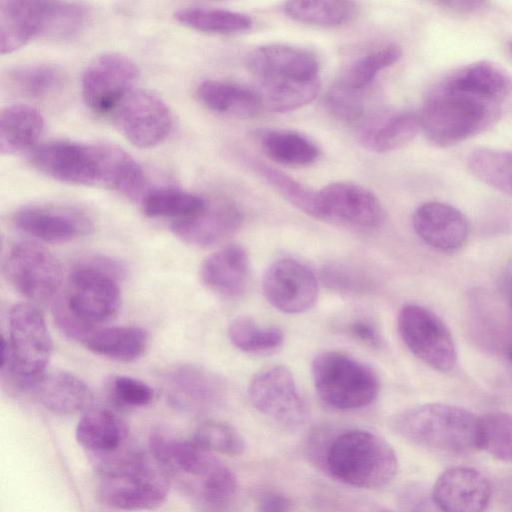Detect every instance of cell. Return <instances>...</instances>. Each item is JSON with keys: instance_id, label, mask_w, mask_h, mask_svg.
<instances>
[{"instance_id": "obj_27", "label": "cell", "mask_w": 512, "mask_h": 512, "mask_svg": "<svg viewBox=\"0 0 512 512\" xmlns=\"http://www.w3.org/2000/svg\"><path fill=\"white\" fill-rule=\"evenodd\" d=\"M196 94L207 109L232 118H253L264 107L258 91L232 82L205 80Z\"/></svg>"}, {"instance_id": "obj_3", "label": "cell", "mask_w": 512, "mask_h": 512, "mask_svg": "<svg viewBox=\"0 0 512 512\" xmlns=\"http://www.w3.org/2000/svg\"><path fill=\"white\" fill-rule=\"evenodd\" d=\"M92 462L100 477V498L114 509L153 510L168 497L166 472L134 447L125 445L114 452L92 456Z\"/></svg>"}, {"instance_id": "obj_42", "label": "cell", "mask_w": 512, "mask_h": 512, "mask_svg": "<svg viewBox=\"0 0 512 512\" xmlns=\"http://www.w3.org/2000/svg\"><path fill=\"white\" fill-rule=\"evenodd\" d=\"M265 180L288 202L304 212L317 218L318 216V192L299 183L283 172L268 167H259Z\"/></svg>"}, {"instance_id": "obj_1", "label": "cell", "mask_w": 512, "mask_h": 512, "mask_svg": "<svg viewBox=\"0 0 512 512\" xmlns=\"http://www.w3.org/2000/svg\"><path fill=\"white\" fill-rule=\"evenodd\" d=\"M41 173L60 182L98 185L122 193L138 175L137 161L110 144L52 141L36 147L30 157Z\"/></svg>"}, {"instance_id": "obj_21", "label": "cell", "mask_w": 512, "mask_h": 512, "mask_svg": "<svg viewBox=\"0 0 512 512\" xmlns=\"http://www.w3.org/2000/svg\"><path fill=\"white\" fill-rule=\"evenodd\" d=\"M412 224L423 242L443 252L460 249L470 235L467 217L456 207L438 201L418 206L413 213Z\"/></svg>"}, {"instance_id": "obj_35", "label": "cell", "mask_w": 512, "mask_h": 512, "mask_svg": "<svg viewBox=\"0 0 512 512\" xmlns=\"http://www.w3.org/2000/svg\"><path fill=\"white\" fill-rule=\"evenodd\" d=\"M466 164L478 180L512 196V151L477 148L469 153Z\"/></svg>"}, {"instance_id": "obj_14", "label": "cell", "mask_w": 512, "mask_h": 512, "mask_svg": "<svg viewBox=\"0 0 512 512\" xmlns=\"http://www.w3.org/2000/svg\"><path fill=\"white\" fill-rule=\"evenodd\" d=\"M139 70L128 57L106 53L86 67L81 80L84 102L94 112L112 113L132 91Z\"/></svg>"}, {"instance_id": "obj_5", "label": "cell", "mask_w": 512, "mask_h": 512, "mask_svg": "<svg viewBox=\"0 0 512 512\" xmlns=\"http://www.w3.org/2000/svg\"><path fill=\"white\" fill-rule=\"evenodd\" d=\"M396 432L404 439L432 450L468 454L480 449V417L445 403H427L399 413Z\"/></svg>"}, {"instance_id": "obj_8", "label": "cell", "mask_w": 512, "mask_h": 512, "mask_svg": "<svg viewBox=\"0 0 512 512\" xmlns=\"http://www.w3.org/2000/svg\"><path fill=\"white\" fill-rule=\"evenodd\" d=\"M52 353V340L41 312L30 303L9 311V338L1 341V370L26 389L45 374Z\"/></svg>"}, {"instance_id": "obj_51", "label": "cell", "mask_w": 512, "mask_h": 512, "mask_svg": "<svg viewBox=\"0 0 512 512\" xmlns=\"http://www.w3.org/2000/svg\"><path fill=\"white\" fill-rule=\"evenodd\" d=\"M508 282H509V287H510V290H511V293H512V266H511V268L509 270Z\"/></svg>"}, {"instance_id": "obj_37", "label": "cell", "mask_w": 512, "mask_h": 512, "mask_svg": "<svg viewBox=\"0 0 512 512\" xmlns=\"http://www.w3.org/2000/svg\"><path fill=\"white\" fill-rule=\"evenodd\" d=\"M230 342L242 352L266 355L279 349L284 341L283 332L274 326H262L250 317H238L228 327Z\"/></svg>"}, {"instance_id": "obj_33", "label": "cell", "mask_w": 512, "mask_h": 512, "mask_svg": "<svg viewBox=\"0 0 512 512\" xmlns=\"http://www.w3.org/2000/svg\"><path fill=\"white\" fill-rule=\"evenodd\" d=\"M284 12L301 23L337 27L354 17L356 5L343 0H297L285 3Z\"/></svg>"}, {"instance_id": "obj_45", "label": "cell", "mask_w": 512, "mask_h": 512, "mask_svg": "<svg viewBox=\"0 0 512 512\" xmlns=\"http://www.w3.org/2000/svg\"><path fill=\"white\" fill-rule=\"evenodd\" d=\"M110 391L118 404L127 407L146 406L154 397V391L147 383L125 375L112 378Z\"/></svg>"}, {"instance_id": "obj_2", "label": "cell", "mask_w": 512, "mask_h": 512, "mask_svg": "<svg viewBox=\"0 0 512 512\" xmlns=\"http://www.w3.org/2000/svg\"><path fill=\"white\" fill-rule=\"evenodd\" d=\"M501 107V103L459 86L446 76L425 98L420 128L434 145L453 146L492 126Z\"/></svg>"}, {"instance_id": "obj_38", "label": "cell", "mask_w": 512, "mask_h": 512, "mask_svg": "<svg viewBox=\"0 0 512 512\" xmlns=\"http://www.w3.org/2000/svg\"><path fill=\"white\" fill-rule=\"evenodd\" d=\"M320 78L260 85L263 106L277 113L297 110L312 102L320 92Z\"/></svg>"}, {"instance_id": "obj_30", "label": "cell", "mask_w": 512, "mask_h": 512, "mask_svg": "<svg viewBox=\"0 0 512 512\" xmlns=\"http://www.w3.org/2000/svg\"><path fill=\"white\" fill-rule=\"evenodd\" d=\"M420 128L419 115L399 112L379 120L362 132L361 141L370 150L387 153L409 143Z\"/></svg>"}, {"instance_id": "obj_10", "label": "cell", "mask_w": 512, "mask_h": 512, "mask_svg": "<svg viewBox=\"0 0 512 512\" xmlns=\"http://www.w3.org/2000/svg\"><path fill=\"white\" fill-rule=\"evenodd\" d=\"M398 332L409 351L439 372L451 371L457 360L454 339L446 324L433 311L418 304L402 307Z\"/></svg>"}, {"instance_id": "obj_50", "label": "cell", "mask_w": 512, "mask_h": 512, "mask_svg": "<svg viewBox=\"0 0 512 512\" xmlns=\"http://www.w3.org/2000/svg\"><path fill=\"white\" fill-rule=\"evenodd\" d=\"M505 355L508 358V360L512 363V343L507 345L505 348Z\"/></svg>"}, {"instance_id": "obj_24", "label": "cell", "mask_w": 512, "mask_h": 512, "mask_svg": "<svg viewBox=\"0 0 512 512\" xmlns=\"http://www.w3.org/2000/svg\"><path fill=\"white\" fill-rule=\"evenodd\" d=\"M250 263L245 249L237 244L223 246L210 254L201 264L202 284L223 298H236L245 291Z\"/></svg>"}, {"instance_id": "obj_19", "label": "cell", "mask_w": 512, "mask_h": 512, "mask_svg": "<svg viewBox=\"0 0 512 512\" xmlns=\"http://www.w3.org/2000/svg\"><path fill=\"white\" fill-rule=\"evenodd\" d=\"M492 494L487 477L469 466H452L434 483L431 497L439 512H484Z\"/></svg>"}, {"instance_id": "obj_43", "label": "cell", "mask_w": 512, "mask_h": 512, "mask_svg": "<svg viewBox=\"0 0 512 512\" xmlns=\"http://www.w3.org/2000/svg\"><path fill=\"white\" fill-rule=\"evenodd\" d=\"M195 489L205 501L223 504L234 496L237 480L234 473L216 459Z\"/></svg>"}, {"instance_id": "obj_4", "label": "cell", "mask_w": 512, "mask_h": 512, "mask_svg": "<svg viewBox=\"0 0 512 512\" xmlns=\"http://www.w3.org/2000/svg\"><path fill=\"white\" fill-rule=\"evenodd\" d=\"M119 281L80 261L65 290L54 300L53 315L60 330L82 343L102 323L111 320L121 305Z\"/></svg>"}, {"instance_id": "obj_15", "label": "cell", "mask_w": 512, "mask_h": 512, "mask_svg": "<svg viewBox=\"0 0 512 512\" xmlns=\"http://www.w3.org/2000/svg\"><path fill=\"white\" fill-rule=\"evenodd\" d=\"M317 192V219L358 229L377 228L385 219L378 198L359 184L334 182Z\"/></svg>"}, {"instance_id": "obj_41", "label": "cell", "mask_w": 512, "mask_h": 512, "mask_svg": "<svg viewBox=\"0 0 512 512\" xmlns=\"http://www.w3.org/2000/svg\"><path fill=\"white\" fill-rule=\"evenodd\" d=\"M192 440L210 453L238 456L245 450V442L240 433L232 426L217 421H208L200 425Z\"/></svg>"}, {"instance_id": "obj_6", "label": "cell", "mask_w": 512, "mask_h": 512, "mask_svg": "<svg viewBox=\"0 0 512 512\" xmlns=\"http://www.w3.org/2000/svg\"><path fill=\"white\" fill-rule=\"evenodd\" d=\"M87 17L80 4L47 0L0 3V50L9 54L34 38L62 39L77 33Z\"/></svg>"}, {"instance_id": "obj_17", "label": "cell", "mask_w": 512, "mask_h": 512, "mask_svg": "<svg viewBox=\"0 0 512 512\" xmlns=\"http://www.w3.org/2000/svg\"><path fill=\"white\" fill-rule=\"evenodd\" d=\"M13 224L44 242L62 243L91 233L93 224L83 212L69 207L31 205L17 210Z\"/></svg>"}, {"instance_id": "obj_52", "label": "cell", "mask_w": 512, "mask_h": 512, "mask_svg": "<svg viewBox=\"0 0 512 512\" xmlns=\"http://www.w3.org/2000/svg\"><path fill=\"white\" fill-rule=\"evenodd\" d=\"M510 47H511V51H512V43H511V46H510Z\"/></svg>"}, {"instance_id": "obj_49", "label": "cell", "mask_w": 512, "mask_h": 512, "mask_svg": "<svg viewBox=\"0 0 512 512\" xmlns=\"http://www.w3.org/2000/svg\"><path fill=\"white\" fill-rule=\"evenodd\" d=\"M440 5L446 7L449 10L458 12V13H473L475 11H479L486 5V2L483 1H442L439 2Z\"/></svg>"}, {"instance_id": "obj_36", "label": "cell", "mask_w": 512, "mask_h": 512, "mask_svg": "<svg viewBox=\"0 0 512 512\" xmlns=\"http://www.w3.org/2000/svg\"><path fill=\"white\" fill-rule=\"evenodd\" d=\"M8 86L21 96L41 99L55 94L64 84L61 69L51 64H29L8 72Z\"/></svg>"}, {"instance_id": "obj_22", "label": "cell", "mask_w": 512, "mask_h": 512, "mask_svg": "<svg viewBox=\"0 0 512 512\" xmlns=\"http://www.w3.org/2000/svg\"><path fill=\"white\" fill-rule=\"evenodd\" d=\"M149 447L161 469L175 477L193 482L194 488L216 460L192 439H181L163 431L151 434Z\"/></svg>"}, {"instance_id": "obj_16", "label": "cell", "mask_w": 512, "mask_h": 512, "mask_svg": "<svg viewBox=\"0 0 512 512\" xmlns=\"http://www.w3.org/2000/svg\"><path fill=\"white\" fill-rule=\"evenodd\" d=\"M262 289L266 300L286 314L309 310L318 296V282L312 270L291 258L279 259L267 268Z\"/></svg>"}, {"instance_id": "obj_9", "label": "cell", "mask_w": 512, "mask_h": 512, "mask_svg": "<svg viewBox=\"0 0 512 512\" xmlns=\"http://www.w3.org/2000/svg\"><path fill=\"white\" fill-rule=\"evenodd\" d=\"M311 375L320 399L339 410L363 408L374 401L379 380L374 371L357 359L338 351L314 357Z\"/></svg>"}, {"instance_id": "obj_34", "label": "cell", "mask_w": 512, "mask_h": 512, "mask_svg": "<svg viewBox=\"0 0 512 512\" xmlns=\"http://www.w3.org/2000/svg\"><path fill=\"white\" fill-rule=\"evenodd\" d=\"M261 146L269 158L285 165H309L319 157V150L310 139L290 130L267 131Z\"/></svg>"}, {"instance_id": "obj_25", "label": "cell", "mask_w": 512, "mask_h": 512, "mask_svg": "<svg viewBox=\"0 0 512 512\" xmlns=\"http://www.w3.org/2000/svg\"><path fill=\"white\" fill-rule=\"evenodd\" d=\"M25 390L47 410L63 415L86 411L93 401L87 384L69 372L44 374Z\"/></svg>"}, {"instance_id": "obj_44", "label": "cell", "mask_w": 512, "mask_h": 512, "mask_svg": "<svg viewBox=\"0 0 512 512\" xmlns=\"http://www.w3.org/2000/svg\"><path fill=\"white\" fill-rule=\"evenodd\" d=\"M360 93L338 81L326 93L325 107L335 118L354 123L359 121L364 113V103Z\"/></svg>"}, {"instance_id": "obj_39", "label": "cell", "mask_w": 512, "mask_h": 512, "mask_svg": "<svg viewBox=\"0 0 512 512\" xmlns=\"http://www.w3.org/2000/svg\"><path fill=\"white\" fill-rule=\"evenodd\" d=\"M402 56L399 46L391 44L364 55L354 61L339 80L347 87L362 91L378 75V73L395 63Z\"/></svg>"}, {"instance_id": "obj_18", "label": "cell", "mask_w": 512, "mask_h": 512, "mask_svg": "<svg viewBox=\"0 0 512 512\" xmlns=\"http://www.w3.org/2000/svg\"><path fill=\"white\" fill-rule=\"evenodd\" d=\"M168 403L186 413H200L216 405L223 396V382L214 373L192 364L169 369L163 376Z\"/></svg>"}, {"instance_id": "obj_48", "label": "cell", "mask_w": 512, "mask_h": 512, "mask_svg": "<svg viewBox=\"0 0 512 512\" xmlns=\"http://www.w3.org/2000/svg\"><path fill=\"white\" fill-rule=\"evenodd\" d=\"M257 512H291V502L283 494L268 492L260 497Z\"/></svg>"}, {"instance_id": "obj_23", "label": "cell", "mask_w": 512, "mask_h": 512, "mask_svg": "<svg viewBox=\"0 0 512 512\" xmlns=\"http://www.w3.org/2000/svg\"><path fill=\"white\" fill-rule=\"evenodd\" d=\"M239 207L230 200L208 201L200 216L173 222V233L183 242L196 247H208L232 235L242 224Z\"/></svg>"}, {"instance_id": "obj_40", "label": "cell", "mask_w": 512, "mask_h": 512, "mask_svg": "<svg viewBox=\"0 0 512 512\" xmlns=\"http://www.w3.org/2000/svg\"><path fill=\"white\" fill-rule=\"evenodd\" d=\"M480 449L512 463V414L491 412L480 417Z\"/></svg>"}, {"instance_id": "obj_7", "label": "cell", "mask_w": 512, "mask_h": 512, "mask_svg": "<svg viewBox=\"0 0 512 512\" xmlns=\"http://www.w3.org/2000/svg\"><path fill=\"white\" fill-rule=\"evenodd\" d=\"M325 462L337 480L366 489L387 485L398 470L393 447L381 436L365 430L346 431L334 438Z\"/></svg>"}, {"instance_id": "obj_47", "label": "cell", "mask_w": 512, "mask_h": 512, "mask_svg": "<svg viewBox=\"0 0 512 512\" xmlns=\"http://www.w3.org/2000/svg\"><path fill=\"white\" fill-rule=\"evenodd\" d=\"M350 333L358 340L373 347H379L381 338L376 327L364 320H356L349 327Z\"/></svg>"}, {"instance_id": "obj_26", "label": "cell", "mask_w": 512, "mask_h": 512, "mask_svg": "<svg viewBox=\"0 0 512 512\" xmlns=\"http://www.w3.org/2000/svg\"><path fill=\"white\" fill-rule=\"evenodd\" d=\"M75 437L78 444L90 456L114 452L125 446L128 427L112 411L104 408H90L77 423Z\"/></svg>"}, {"instance_id": "obj_11", "label": "cell", "mask_w": 512, "mask_h": 512, "mask_svg": "<svg viewBox=\"0 0 512 512\" xmlns=\"http://www.w3.org/2000/svg\"><path fill=\"white\" fill-rule=\"evenodd\" d=\"M4 273L19 293L37 303L54 298L62 283V269L55 256L43 246L28 241L10 249Z\"/></svg>"}, {"instance_id": "obj_31", "label": "cell", "mask_w": 512, "mask_h": 512, "mask_svg": "<svg viewBox=\"0 0 512 512\" xmlns=\"http://www.w3.org/2000/svg\"><path fill=\"white\" fill-rule=\"evenodd\" d=\"M208 201L196 194L176 189L160 188L146 194L143 212L152 218H171L182 221L196 218L207 209Z\"/></svg>"}, {"instance_id": "obj_32", "label": "cell", "mask_w": 512, "mask_h": 512, "mask_svg": "<svg viewBox=\"0 0 512 512\" xmlns=\"http://www.w3.org/2000/svg\"><path fill=\"white\" fill-rule=\"evenodd\" d=\"M175 19L191 29L216 34L247 31L252 27L251 18L227 9L192 6L177 10Z\"/></svg>"}, {"instance_id": "obj_13", "label": "cell", "mask_w": 512, "mask_h": 512, "mask_svg": "<svg viewBox=\"0 0 512 512\" xmlns=\"http://www.w3.org/2000/svg\"><path fill=\"white\" fill-rule=\"evenodd\" d=\"M112 114L120 132L140 148L159 145L172 129L173 119L168 106L148 90H132Z\"/></svg>"}, {"instance_id": "obj_46", "label": "cell", "mask_w": 512, "mask_h": 512, "mask_svg": "<svg viewBox=\"0 0 512 512\" xmlns=\"http://www.w3.org/2000/svg\"><path fill=\"white\" fill-rule=\"evenodd\" d=\"M322 277L330 288L348 293L363 291L367 285L362 274L338 264L323 268Z\"/></svg>"}, {"instance_id": "obj_12", "label": "cell", "mask_w": 512, "mask_h": 512, "mask_svg": "<svg viewBox=\"0 0 512 512\" xmlns=\"http://www.w3.org/2000/svg\"><path fill=\"white\" fill-rule=\"evenodd\" d=\"M248 398L261 414L286 428L301 426L307 407L289 369L274 365L262 369L251 379Z\"/></svg>"}, {"instance_id": "obj_28", "label": "cell", "mask_w": 512, "mask_h": 512, "mask_svg": "<svg viewBox=\"0 0 512 512\" xmlns=\"http://www.w3.org/2000/svg\"><path fill=\"white\" fill-rule=\"evenodd\" d=\"M44 119L34 107L15 104L0 115V151L13 154L32 147L43 132Z\"/></svg>"}, {"instance_id": "obj_29", "label": "cell", "mask_w": 512, "mask_h": 512, "mask_svg": "<svg viewBox=\"0 0 512 512\" xmlns=\"http://www.w3.org/2000/svg\"><path fill=\"white\" fill-rule=\"evenodd\" d=\"M148 333L136 326L97 328L82 344L95 354L118 361L140 358L148 346Z\"/></svg>"}, {"instance_id": "obj_20", "label": "cell", "mask_w": 512, "mask_h": 512, "mask_svg": "<svg viewBox=\"0 0 512 512\" xmlns=\"http://www.w3.org/2000/svg\"><path fill=\"white\" fill-rule=\"evenodd\" d=\"M247 66L260 85L319 78V63L307 50L288 45L258 47L247 56Z\"/></svg>"}]
</instances>
